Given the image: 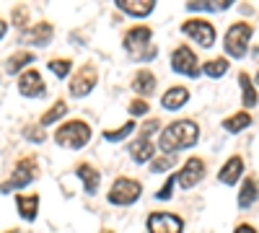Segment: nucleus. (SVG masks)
I'll return each instance as SVG.
<instances>
[{"label":"nucleus","mask_w":259,"mask_h":233,"mask_svg":"<svg viewBox=\"0 0 259 233\" xmlns=\"http://www.w3.org/2000/svg\"><path fill=\"white\" fill-rule=\"evenodd\" d=\"M200 140V127L197 122L192 119H177L163 127V132L158 137V148L163 156H174L179 151H189V148H194Z\"/></svg>","instance_id":"f257e3e1"},{"label":"nucleus","mask_w":259,"mask_h":233,"mask_svg":"<svg viewBox=\"0 0 259 233\" xmlns=\"http://www.w3.org/2000/svg\"><path fill=\"white\" fill-rule=\"evenodd\" d=\"M150 39H153V29L150 26H143V24H135L133 29H127L124 36H122V47L135 55L140 62H148L158 55V47L150 44Z\"/></svg>","instance_id":"f03ea898"},{"label":"nucleus","mask_w":259,"mask_h":233,"mask_svg":"<svg viewBox=\"0 0 259 233\" xmlns=\"http://www.w3.org/2000/svg\"><path fill=\"white\" fill-rule=\"evenodd\" d=\"M91 140V127L85 119H68L55 130V143L65 151H80Z\"/></svg>","instance_id":"7ed1b4c3"},{"label":"nucleus","mask_w":259,"mask_h":233,"mask_svg":"<svg viewBox=\"0 0 259 233\" xmlns=\"http://www.w3.org/2000/svg\"><path fill=\"white\" fill-rule=\"evenodd\" d=\"M251 34H254V26L246 24V21H239V24H233V26L226 31V36H223V50H226V55L233 57V60L246 57Z\"/></svg>","instance_id":"20e7f679"},{"label":"nucleus","mask_w":259,"mask_h":233,"mask_svg":"<svg viewBox=\"0 0 259 233\" xmlns=\"http://www.w3.org/2000/svg\"><path fill=\"white\" fill-rule=\"evenodd\" d=\"M36 176H39V171H36V158H31V156L18 158L16 166H13V174H11L3 184H0V192L11 195V192H16V189H24V187H29L31 181H36Z\"/></svg>","instance_id":"39448f33"},{"label":"nucleus","mask_w":259,"mask_h":233,"mask_svg":"<svg viewBox=\"0 0 259 233\" xmlns=\"http://www.w3.org/2000/svg\"><path fill=\"white\" fill-rule=\"evenodd\" d=\"M143 195V184L138 179H130V176H119L114 179L109 195H106V200H109V205H117V207H127V205H135Z\"/></svg>","instance_id":"423d86ee"},{"label":"nucleus","mask_w":259,"mask_h":233,"mask_svg":"<svg viewBox=\"0 0 259 233\" xmlns=\"http://www.w3.org/2000/svg\"><path fill=\"white\" fill-rule=\"evenodd\" d=\"M171 70L184 75V78H200L202 65H200L197 55H194V50L189 44H179L174 52H171Z\"/></svg>","instance_id":"0eeeda50"},{"label":"nucleus","mask_w":259,"mask_h":233,"mask_svg":"<svg viewBox=\"0 0 259 233\" xmlns=\"http://www.w3.org/2000/svg\"><path fill=\"white\" fill-rule=\"evenodd\" d=\"M96 83H99V70H96V65H94V62H85V65H80V68L73 73V78H70V83H68V91H70L73 99H83V96H89V94L96 88Z\"/></svg>","instance_id":"6e6552de"},{"label":"nucleus","mask_w":259,"mask_h":233,"mask_svg":"<svg viewBox=\"0 0 259 233\" xmlns=\"http://www.w3.org/2000/svg\"><path fill=\"white\" fill-rule=\"evenodd\" d=\"M182 34H187L192 41H197L200 47L210 50L215 44V26L210 24L207 18H187L184 24H182Z\"/></svg>","instance_id":"1a4fd4ad"},{"label":"nucleus","mask_w":259,"mask_h":233,"mask_svg":"<svg viewBox=\"0 0 259 233\" xmlns=\"http://www.w3.org/2000/svg\"><path fill=\"white\" fill-rule=\"evenodd\" d=\"M207 174V168H205V161L197 158V156H192L184 161V166L179 168V174H177V184L182 189H194Z\"/></svg>","instance_id":"9d476101"},{"label":"nucleus","mask_w":259,"mask_h":233,"mask_svg":"<svg viewBox=\"0 0 259 233\" xmlns=\"http://www.w3.org/2000/svg\"><path fill=\"white\" fill-rule=\"evenodd\" d=\"M18 94L26 96V99H41L47 94V86H45V78H41V73L36 68H29L18 75Z\"/></svg>","instance_id":"9b49d317"},{"label":"nucleus","mask_w":259,"mask_h":233,"mask_svg":"<svg viewBox=\"0 0 259 233\" xmlns=\"http://www.w3.org/2000/svg\"><path fill=\"white\" fill-rule=\"evenodd\" d=\"M145 225L148 233H184V220L177 213H150Z\"/></svg>","instance_id":"f8f14e48"},{"label":"nucleus","mask_w":259,"mask_h":233,"mask_svg":"<svg viewBox=\"0 0 259 233\" xmlns=\"http://www.w3.org/2000/svg\"><path fill=\"white\" fill-rule=\"evenodd\" d=\"M75 176L83 181V189H85V195H96L99 192V184H101V171L89 163V161H80L75 166Z\"/></svg>","instance_id":"ddd939ff"},{"label":"nucleus","mask_w":259,"mask_h":233,"mask_svg":"<svg viewBox=\"0 0 259 233\" xmlns=\"http://www.w3.org/2000/svg\"><path fill=\"white\" fill-rule=\"evenodd\" d=\"M241 174H244V158H241V156H231V158L223 163V168L218 171V181L233 187V184H239Z\"/></svg>","instance_id":"4468645a"},{"label":"nucleus","mask_w":259,"mask_h":233,"mask_svg":"<svg viewBox=\"0 0 259 233\" xmlns=\"http://www.w3.org/2000/svg\"><path fill=\"white\" fill-rule=\"evenodd\" d=\"M117 8L133 18H145L156 11V3L153 0H117Z\"/></svg>","instance_id":"2eb2a0df"},{"label":"nucleus","mask_w":259,"mask_h":233,"mask_svg":"<svg viewBox=\"0 0 259 233\" xmlns=\"http://www.w3.org/2000/svg\"><path fill=\"white\" fill-rule=\"evenodd\" d=\"M52 36H55V26H52V24H47V21L31 24V29L24 34V39H26V41H31V44H36V47H47L50 41H52Z\"/></svg>","instance_id":"dca6fc26"},{"label":"nucleus","mask_w":259,"mask_h":233,"mask_svg":"<svg viewBox=\"0 0 259 233\" xmlns=\"http://www.w3.org/2000/svg\"><path fill=\"white\" fill-rule=\"evenodd\" d=\"M130 156H133L135 163H150L156 158V145L153 140H148V137H135V143L130 145Z\"/></svg>","instance_id":"f3484780"},{"label":"nucleus","mask_w":259,"mask_h":233,"mask_svg":"<svg viewBox=\"0 0 259 233\" xmlns=\"http://www.w3.org/2000/svg\"><path fill=\"white\" fill-rule=\"evenodd\" d=\"M187 101H189V91L184 86H174V88H168L163 96H161V107L166 112H177L182 107H187Z\"/></svg>","instance_id":"a211bd4d"},{"label":"nucleus","mask_w":259,"mask_h":233,"mask_svg":"<svg viewBox=\"0 0 259 233\" xmlns=\"http://www.w3.org/2000/svg\"><path fill=\"white\" fill-rule=\"evenodd\" d=\"M16 210L24 220L34 223L39 215V195H16Z\"/></svg>","instance_id":"6ab92c4d"},{"label":"nucleus","mask_w":259,"mask_h":233,"mask_svg":"<svg viewBox=\"0 0 259 233\" xmlns=\"http://www.w3.org/2000/svg\"><path fill=\"white\" fill-rule=\"evenodd\" d=\"M34 52H29V50H18V52H13L11 57H8V62H6V73L8 75H16V73H24V70H29V65H34Z\"/></svg>","instance_id":"aec40b11"},{"label":"nucleus","mask_w":259,"mask_h":233,"mask_svg":"<svg viewBox=\"0 0 259 233\" xmlns=\"http://www.w3.org/2000/svg\"><path fill=\"white\" fill-rule=\"evenodd\" d=\"M133 91H135V94H140L143 99H145V96H150V94H156V75L150 73L148 68L138 70V73H135V78H133Z\"/></svg>","instance_id":"412c9836"},{"label":"nucleus","mask_w":259,"mask_h":233,"mask_svg":"<svg viewBox=\"0 0 259 233\" xmlns=\"http://www.w3.org/2000/svg\"><path fill=\"white\" fill-rule=\"evenodd\" d=\"M256 197H259V187H256V179L254 176H246L244 181H241V189H239V207L241 210H246V207H251L254 202H256Z\"/></svg>","instance_id":"4be33fe9"},{"label":"nucleus","mask_w":259,"mask_h":233,"mask_svg":"<svg viewBox=\"0 0 259 233\" xmlns=\"http://www.w3.org/2000/svg\"><path fill=\"white\" fill-rule=\"evenodd\" d=\"M221 127L226 132H231V135H236V132H244L246 127H251V114L244 109V112H236V114H231V117H226L223 122H221Z\"/></svg>","instance_id":"5701e85b"},{"label":"nucleus","mask_w":259,"mask_h":233,"mask_svg":"<svg viewBox=\"0 0 259 233\" xmlns=\"http://www.w3.org/2000/svg\"><path fill=\"white\" fill-rule=\"evenodd\" d=\"M231 6H233V0H221V3L202 0V3H187V11H192V13H221V11H228Z\"/></svg>","instance_id":"b1692460"},{"label":"nucleus","mask_w":259,"mask_h":233,"mask_svg":"<svg viewBox=\"0 0 259 233\" xmlns=\"http://www.w3.org/2000/svg\"><path fill=\"white\" fill-rule=\"evenodd\" d=\"M65 114H68V104H65V99H57L52 107L41 114V119H39V124L41 127H50V124H55V122H60Z\"/></svg>","instance_id":"393cba45"},{"label":"nucleus","mask_w":259,"mask_h":233,"mask_svg":"<svg viewBox=\"0 0 259 233\" xmlns=\"http://www.w3.org/2000/svg\"><path fill=\"white\" fill-rule=\"evenodd\" d=\"M239 86H241V94H244V107H254L259 101V94L254 88V80L249 73H239Z\"/></svg>","instance_id":"a878e982"},{"label":"nucleus","mask_w":259,"mask_h":233,"mask_svg":"<svg viewBox=\"0 0 259 233\" xmlns=\"http://www.w3.org/2000/svg\"><path fill=\"white\" fill-rule=\"evenodd\" d=\"M202 73H205L207 78H212V80L223 78V75L228 73V60H226V57H212V60H207L205 65H202Z\"/></svg>","instance_id":"bb28decb"},{"label":"nucleus","mask_w":259,"mask_h":233,"mask_svg":"<svg viewBox=\"0 0 259 233\" xmlns=\"http://www.w3.org/2000/svg\"><path fill=\"white\" fill-rule=\"evenodd\" d=\"M135 130H138L135 119H130V122H124L122 127H117V130H104V140H109V143H119V140L130 137Z\"/></svg>","instance_id":"cd10ccee"},{"label":"nucleus","mask_w":259,"mask_h":233,"mask_svg":"<svg viewBox=\"0 0 259 233\" xmlns=\"http://www.w3.org/2000/svg\"><path fill=\"white\" fill-rule=\"evenodd\" d=\"M57 78H68L70 73H73V62L70 60H65V57H55V60H50V65H47Z\"/></svg>","instance_id":"c85d7f7f"},{"label":"nucleus","mask_w":259,"mask_h":233,"mask_svg":"<svg viewBox=\"0 0 259 233\" xmlns=\"http://www.w3.org/2000/svg\"><path fill=\"white\" fill-rule=\"evenodd\" d=\"M11 21H13V26H18V29H26L31 21H29V8L26 6H16L13 11H11Z\"/></svg>","instance_id":"c756f323"},{"label":"nucleus","mask_w":259,"mask_h":233,"mask_svg":"<svg viewBox=\"0 0 259 233\" xmlns=\"http://www.w3.org/2000/svg\"><path fill=\"white\" fill-rule=\"evenodd\" d=\"M174 166H177L174 156H158V158L150 161V171H153V174H163V171H168V168H174Z\"/></svg>","instance_id":"7c9ffc66"},{"label":"nucleus","mask_w":259,"mask_h":233,"mask_svg":"<svg viewBox=\"0 0 259 233\" xmlns=\"http://www.w3.org/2000/svg\"><path fill=\"white\" fill-rule=\"evenodd\" d=\"M24 137L31 140V143H45L47 132H45V127H41V124H29V127H24Z\"/></svg>","instance_id":"2f4dec72"},{"label":"nucleus","mask_w":259,"mask_h":233,"mask_svg":"<svg viewBox=\"0 0 259 233\" xmlns=\"http://www.w3.org/2000/svg\"><path fill=\"white\" fill-rule=\"evenodd\" d=\"M174 187H177V174H171L168 179H166V184L156 192V200H161V202H166V200H171V195H174Z\"/></svg>","instance_id":"473e14b6"},{"label":"nucleus","mask_w":259,"mask_h":233,"mask_svg":"<svg viewBox=\"0 0 259 233\" xmlns=\"http://www.w3.org/2000/svg\"><path fill=\"white\" fill-rule=\"evenodd\" d=\"M148 101L145 99H133L130 101V107H127V112H130V117H143V114H148Z\"/></svg>","instance_id":"72a5a7b5"},{"label":"nucleus","mask_w":259,"mask_h":233,"mask_svg":"<svg viewBox=\"0 0 259 233\" xmlns=\"http://www.w3.org/2000/svg\"><path fill=\"white\" fill-rule=\"evenodd\" d=\"M158 127H161V122H158V119H148V122H145V124L140 127V132H138V135H140V137H148V140H150V137H153V132L158 130Z\"/></svg>","instance_id":"f704fd0d"},{"label":"nucleus","mask_w":259,"mask_h":233,"mask_svg":"<svg viewBox=\"0 0 259 233\" xmlns=\"http://www.w3.org/2000/svg\"><path fill=\"white\" fill-rule=\"evenodd\" d=\"M233 233H256V228H254V225H249V223H239Z\"/></svg>","instance_id":"c9c22d12"},{"label":"nucleus","mask_w":259,"mask_h":233,"mask_svg":"<svg viewBox=\"0 0 259 233\" xmlns=\"http://www.w3.org/2000/svg\"><path fill=\"white\" fill-rule=\"evenodd\" d=\"M8 34V21H3V18H0V39H3Z\"/></svg>","instance_id":"e433bc0d"},{"label":"nucleus","mask_w":259,"mask_h":233,"mask_svg":"<svg viewBox=\"0 0 259 233\" xmlns=\"http://www.w3.org/2000/svg\"><path fill=\"white\" fill-rule=\"evenodd\" d=\"M99 233H114V230H109V228H101Z\"/></svg>","instance_id":"4c0bfd02"},{"label":"nucleus","mask_w":259,"mask_h":233,"mask_svg":"<svg viewBox=\"0 0 259 233\" xmlns=\"http://www.w3.org/2000/svg\"><path fill=\"white\" fill-rule=\"evenodd\" d=\"M256 86H259V73H256Z\"/></svg>","instance_id":"58836bf2"},{"label":"nucleus","mask_w":259,"mask_h":233,"mask_svg":"<svg viewBox=\"0 0 259 233\" xmlns=\"http://www.w3.org/2000/svg\"><path fill=\"white\" fill-rule=\"evenodd\" d=\"M11 233H16V230H11Z\"/></svg>","instance_id":"ea45409f"}]
</instances>
